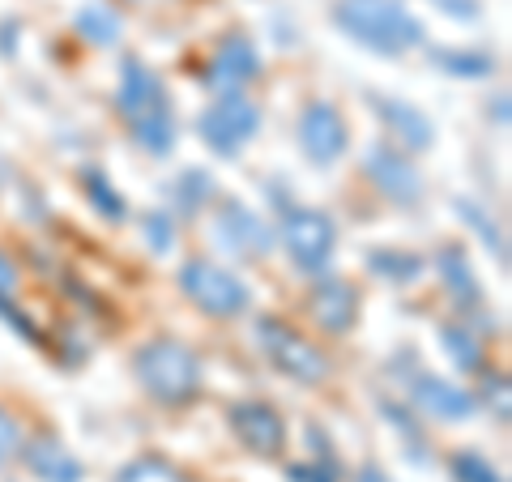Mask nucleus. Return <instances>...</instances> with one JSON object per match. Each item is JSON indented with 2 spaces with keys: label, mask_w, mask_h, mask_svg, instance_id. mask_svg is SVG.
Listing matches in <instances>:
<instances>
[{
  "label": "nucleus",
  "mask_w": 512,
  "mask_h": 482,
  "mask_svg": "<svg viewBox=\"0 0 512 482\" xmlns=\"http://www.w3.org/2000/svg\"><path fill=\"white\" fill-rule=\"evenodd\" d=\"M333 22L355 43L372 47L376 56H406L414 47H423V22L402 0H338Z\"/></svg>",
  "instance_id": "1"
},
{
  "label": "nucleus",
  "mask_w": 512,
  "mask_h": 482,
  "mask_svg": "<svg viewBox=\"0 0 512 482\" xmlns=\"http://www.w3.org/2000/svg\"><path fill=\"white\" fill-rule=\"evenodd\" d=\"M133 376L154 401H163V406H184V401H192L201 393L205 367H201V355L192 346L158 337V342H146L133 355Z\"/></svg>",
  "instance_id": "2"
},
{
  "label": "nucleus",
  "mask_w": 512,
  "mask_h": 482,
  "mask_svg": "<svg viewBox=\"0 0 512 482\" xmlns=\"http://www.w3.org/2000/svg\"><path fill=\"white\" fill-rule=\"evenodd\" d=\"M252 337H256V346H261V355L274 363L282 376H291L299 384H325L329 372H333L325 350H316L308 337H303L299 329H291L286 320H278V316H256Z\"/></svg>",
  "instance_id": "3"
},
{
  "label": "nucleus",
  "mask_w": 512,
  "mask_h": 482,
  "mask_svg": "<svg viewBox=\"0 0 512 482\" xmlns=\"http://www.w3.org/2000/svg\"><path fill=\"white\" fill-rule=\"evenodd\" d=\"M180 291L197 303L205 316H218V320H231L239 312H248V303H252L248 286L239 282L231 269H222L214 261H201V256H197V261H184Z\"/></svg>",
  "instance_id": "4"
},
{
  "label": "nucleus",
  "mask_w": 512,
  "mask_h": 482,
  "mask_svg": "<svg viewBox=\"0 0 512 482\" xmlns=\"http://www.w3.org/2000/svg\"><path fill=\"white\" fill-rule=\"evenodd\" d=\"M201 141L222 158H235L248 141L261 133V111L244 94H218V103H210L197 120Z\"/></svg>",
  "instance_id": "5"
},
{
  "label": "nucleus",
  "mask_w": 512,
  "mask_h": 482,
  "mask_svg": "<svg viewBox=\"0 0 512 482\" xmlns=\"http://www.w3.org/2000/svg\"><path fill=\"white\" fill-rule=\"evenodd\" d=\"M278 239H282L286 256H291L303 273H320V269H329V261H333L338 227H333V218L320 214V210H291L282 218Z\"/></svg>",
  "instance_id": "6"
},
{
  "label": "nucleus",
  "mask_w": 512,
  "mask_h": 482,
  "mask_svg": "<svg viewBox=\"0 0 512 482\" xmlns=\"http://www.w3.org/2000/svg\"><path fill=\"white\" fill-rule=\"evenodd\" d=\"M295 137H299V150L312 167H333L350 150V128L342 120V111L333 103H325V99H316V103H308L299 111Z\"/></svg>",
  "instance_id": "7"
},
{
  "label": "nucleus",
  "mask_w": 512,
  "mask_h": 482,
  "mask_svg": "<svg viewBox=\"0 0 512 482\" xmlns=\"http://www.w3.org/2000/svg\"><path fill=\"white\" fill-rule=\"evenodd\" d=\"M214 239L235 256H269L274 252V231L256 218L248 205L222 201L214 214Z\"/></svg>",
  "instance_id": "8"
},
{
  "label": "nucleus",
  "mask_w": 512,
  "mask_h": 482,
  "mask_svg": "<svg viewBox=\"0 0 512 482\" xmlns=\"http://www.w3.org/2000/svg\"><path fill=\"white\" fill-rule=\"evenodd\" d=\"M227 423L235 431V440L248 448V453H261V457H278L282 444H286V423L274 406H265V401H239L231 406Z\"/></svg>",
  "instance_id": "9"
},
{
  "label": "nucleus",
  "mask_w": 512,
  "mask_h": 482,
  "mask_svg": "<svg viewBox=\"0 0 512 482\" xmlns=\"http://www.w3.org/2000/svg\"><path fill=\"white\" fill-rule=\"evenodd\" d=\"M410 401L419 406V414H427V419H440V423H466L470 414L478 410V401L461 389V384L444 380L436 372L410 376Z\"/></svg>",
  "instance_id": "10"
},
{
  "label": "nucleus",
  "mask_w": 512,
  "mask_h": 482,
  "mask_svg": "<svg viewBox=\"0 0 512 482\" xmlns=\"http://www.w3.org/2000/svg\"><path fill=\"white\" fill-rule=\"evenodd\" d=\"M256 73H261V52H256V43L248 35H227L214 47L205 82H210L218 94H235V90H244Z\"/></svg>",
  "instance_id": "11"
},
{
  "label": "nucleus",
  "mask_w": 512,
  "mask_h": 482,
  "mask_svg": "<svg viewBox=\"0 0 512 482\" xmlns=\"http://www.w3.org/2000/svg\"><path fill=\"white\" fill-rule=\"evenodd\" d=\"M363 171H367V180L380 188V197H389L393 205H414L423 197L419 171H414L393 146H372L367 150L363 154Z\"/></svg>",
  "instance_id": "12"
},
{
  "label": "nucleus",
  "mask_w": 512,
  "mask_h": 482,
  "mask_svg": "<svg viewBox=\"0 0 512 482\" xmlns=\"http://www.w3.org/2000/svg\"><path fill=\"white\" fill-rule=\"evenodd\" d=\"M116 107H120V116L133 124V120H141V116H150V111H163V107H171L167 103V90H163V82L141 64L137 56H124V64H120V90H116Z\"/></svg>",
  "instance_id": "13"
},
{
  "label": "nucleus",
  "mask_w": 512,
  "mask_h": 482,
  "mask_svg": "<svg viewBox=\"0 0 512 482\" xmlns=\"http://www.w3.org/2000/svg\"><path fill=\"white\" fill-rule=\"evenodd\" d=\"M308 312H312V320H316V325L325 329V333H346V329L359 320V295H355V286H350V282L325 278V282L312 286Z\"/></svg>",
  "instance_id": "14"
},
{
  "label": "nucleus",
  "mask_w": 512,
  "mask_h": 482,
  "mask_svg": "<svg viewBox=\"0 0 512 482\" xmlns=\"http://www.w3.org/2000/svg\"><path fill=\"white\" fill-rule=\"evenodd\" d=\"M372 107H376V116L384 120V128L397 137V146L427 150L431 141H436V124H431L414 103H406V99H380V94H376Z\"/></svg>",
  "instance_id": "15"
},
{
  "label": "nucleus",
  "mask_w": 512,
  "mask_h": 482,
  "mask_svg": "<svg viewBox=\"0 0 512 482\" xmlns=\"http://www.w3.org/2000/svg\"><path fill=\"white\" fill-rule=\"evenodd\" d=\"M22 461L39 482H82L86 478L82 461H77L60 440H30L22 448Z\"/></svg>",
  "instance_id": "16"
},
{
  "label": "nucleus",
  "mask_w": 512,
  "mask_h": 482,
  "mask_svg": "<svg viewBox=\"0 0 512 482\" xmlns=\"http://www.w3.org/2000/svg\"><path fill=\"white\" fill-rule=\"evenodd\" d=\"M436 269H440L444 291L453 295L461 308H470V303L483 299V291H478V278H474V269H470V256L461 252L457 244H448V248L436 252Z\"/></svg>",
  "instance_id": "17"
},
{
  "label": "nucleus",
  "mask_w": 512,
  "mask_h": 482,
  "mask_svg": "<svg viewBox=\"0 0 512 482\" xmlns=\"http://www.w3.org/2000/svg\"><path fill=\"white\" fill-rule=\"evenodd\" d=\"M453 214H457L461 222H466V227H470V231H474V235H478V239H483V244L491 248L495 261H500V265L508 269V244H504V231L495 227V218L483 210V205L470 201V197H457V201H453Z\"/></svg>",
  "instance_id": "18"
},
{
  "label": "nucleus",
  "mask_w": 512,
  "mask_h": 482,
  "mask_svg": "<svg viewBox=\"0 0 512 482\" xmlns=\"http://www.w3.org/2000/svg\"><path fill=\"white\" fill-rule=\"evenodd\" d=\"M128 128H133L137 146L146 150V154H154V158H167V154L175 150V120H171V107H163V111H150V116L133 120Z\"/></svg>",
  "instance_id": "19"
},
{
  "label": "nucleus",
  "mask_w": 512,
  "mask_h": 482,
  "mask_svg": "<svg viewBox=\"0 0 512 482\" xmlns=\"http://www.w3.org/2000/svg\"><path fill=\"white\" fill-rule=\"evenodd\" d=\"M367 269H372L376 278H384V282L406 286V282L419 278V273H423L427 265H423V256H419V252H393V248H376L372 256H367Z\"/></svg>",
  "instance_id": "20"
},
{
  "label": "nucleus",
  "mask_w": 512,
  "mask_h": 482,
  "mask_svg": "<svg viewBox=\"0 0 512 482\" xmlns=\"http://www.w3.org/2000/svg\"><path fill=\"white\" fill-rule=\"evenodd\" d=\"M82 188H86V201H90L107 222H124V218H128V201L120 197L116 188H111V180H107L99 167H86V171H82Z\"/></svg>",
  "instance_id": "21"
},
{
  "label": "nucleus",
  "mask_w": 512,
  "mask_h": 482,
  "mask_svg": "<svg viewBox=\"0 0 512 482\" xmlns=\"http://www.w3.org/2000/svg\"><path fill=\"white\" fill-rule=\"evenodd\" d=\"M440 346H444V355L461 367V372H478V367H483V342H478L470 329L440 325Z\"/></svg>",
  "instance_id": "22"
},
{
  "label": "nucleus",
  "mask_w": 512,
  "mask_h": 482,
  "mask_svg": "<svg viewBox=\"0 0 512 482\" xmlns=\"http://www.w3.org/2000/svg\"><path fill=\"white\" fill-rule=\"evenodd\" d=\"M73 26H77V35L90 39L94 47H111V43L120 39V30H124L120 18H116V13H111L107 5H86V9L73 18Z\"/></svg>",
  "instance_id": "23"
},
{
  "label": "nucleus",
  "mask_w": 512,
  "mask_h": 482,
  "mask_svg": "<svg viewBox=\"0 0 512 482\" xmlns=\"http://www.w3.org/2000/svg\"><path fill=\"white\" fill-rule=\"evenodd\" d=\"M116 482H192V478L167 457H133L116 474Z\"/></svg>",
  "instance_id": "24"
},
{
  "label": "nucleus",
  "mask_w": 512,
  "mask_h": 482,
  "mask_svg": "<svg viewBox=\"0 0 512 482\" xmlns=\"http://www.w3.org/2000/svg\"><path fill=\"white\" fill-rule=\"evenodd\" d=\"M431 60L453 77H491V69H495V60L487 52H453V47H436Z\"/></svg>",
  "instance_id": "25"
},
{
  "label": "nucleus",
  "mask_w": 512,
  "mask_h": 482,
  "mask_svg": "<svg viewBox=\"0 0 512 482\" xmlns=\"http://www.w3.org/2000/svg\"><path fill=\"white\" fill-rule=\"evenodd\" d=\"M453 474H457V482H504V474L478 453H457L453 457Z\"/></svg>",
  "instance_id": "26"
},
{
  "label": "nucleus",
  "mask_w": 512,
  "mask_h": 482,
  "mask_svg": "<svg viewBox=\"0 0 512 482\" xmlns=\"http://www.w3.org/2000/svg\"><path fill=\"white\" fill-rule=\"evenodd\" d=\"M146 244H150L154 256H167V252L175 248V222H171L167 210L146 214Z\"/></svg>",
  "instance_id": "27"
},
{
  "label": "nucleus",
  "mask_w": 512,
  "mask_h": 482,
  "mask_svg": "<svg viewBox=\"0 0 512 482\" xmlns=\"http://www.w3.org/2000/svg\"><path fill=\"white\" fill-rule=\"evenodd\" d=\"M210 188H214V184H210V175L197 171V167H192V171L184 175V180L175 184V192H180V205H184V210H197V201H201Z\"/></svg>",
  "instance_id": "28"
},
{
  "label": "nucleus",
  "mask_w": 512,
  "mask_h": 482,
  "mask_svg": "<svg viewBox=\"0 0 512 482\" xmlns=\"http://www.w3.org/2000/svg\"><path fill=\"white\" fill-rule=\"evenodd\" d=\"M18 448H22V431H18V423H13V414L0 406V465H5L9 457H18Z\"/></svg>",
  "instance_id": "29"
},
{
  "label": "nucleus",
  "mask_w": 512,
  "mask_h": 482,
  "mask_svg": "<svg viewBox=\"0 0 512 482\" xmlns=\"http://www.w3.org/2000/svg\"><path fill=\"white\" fill-rule=\"evenodd\" d=\"M286 482H333L325 465H286Z\"/></svg>",
  "instance_id": "30"
},
{
  "label": "nucleus",
  "mask_w": 512,
  "mask_h": 482,
  "mask_svg": "<svg viewBox=\"0 0 512 482\" xmlns=\"http://www.w3.org/2000/svg\"><path fill=\"white\" fill-rule=\"evenodd\" d=\"M13 291H18V265L0 252V295H13Z\"/></svg>",
  "instance_id": "31"
},
{
  "label": "nucleus",
  "mask_w": 512,
  "mask_h": 482,
  "mask_svg": "<svg viewBox=\"0 0 512 482\" xmlns=\"http://www.w3.org/2000/svg\"><path fill=\"white\" fill-rule=\"evenodd\" d=\"M444 13H453V18H478V5L474 0H436Z\"/></svg>",
  "instance_id": "32"
},
{
  "label": "nucleus",
  "mask_w": 512,
  "mask_h": 482,
  "mask_svg": "<svg viewBox=\"0 0 512 482\" xmlns=\"http://www.w3.org/2000/svg\"><path fill=\"white\" fill-rule=\"evenodd\" d=\"M355 482H393V478L384 474V470H376V465H363V470L355 474Z\"/></svg>",
  "instance_id": "33"
}]
</instances>
